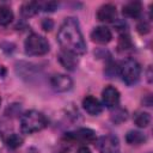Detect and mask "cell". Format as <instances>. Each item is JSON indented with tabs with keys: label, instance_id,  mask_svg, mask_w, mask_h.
<instances>
[{
	"label": "cell",
	"instance_id": "cell-1",
	"mask_svg": "<svg viewBox=\"0 0 153 153\" xmlns=\"http://www.w3.org/2000/svg\"><path fill=\"white\" fill-rule=\"evenodd\" d=\"M57 42L62 50L73 53L76 56L86 53V43L75 18L68 17L63 20L57 32Z\"/></svg>",
	"mask_w": 153,
	"mask_h": 153
},
{
	"label": "cell",
	"instance_id": "cell-2",
	"mask_svg": "<svg viewBox=\"0 0 153 153\" xmlns=\"http://www.w3.org/2000/svg\"><path fill=\"white\" fill-rule=\"evenodd\" d=\"M47 126V117L37 110H29L20 118V129L24 134H33L41 131Z\"/></svg>",
	"mask_w": 153,
	"mask_h": 153
},
{
	"label": "cell",
	"instance_id": "cell-3",
	"mask_svg": "<svg viewBox=\"0 0 153 153\" xmlns=\"http://www.w3.org/2000/svg\"><path fill=\"white\" fill-rule=\"evenodd\" d=\"M118 74L127 85L131 86L140 79L141 66L135 59H126L121 65H118Z\"/></svg>",
	"mask_w": 153,
	"mask_h": 153
},
{
	"label": "cell",
	"instance_id": "cell-4",
	"mask_svg": "<svg viewBox=\"0 0 153 153\" xmlns=\"http://www.w3.org/2000/svg\"><path fill=\"white\" fill-rule=\"evenodd\" d=\"M24 49L27 55L42 56L49 51L50 45L45 37H43L38 33H31L27 36V38L24 42Z\"/></svg>",
	"mask_w": 153,
	"mask_h": 153
},
{
	"label": "cell",
	"instance_id": "cell-5",
	"mask_svg": "<svg viewBox=\"0 0 153 153\" xmlns=\"http://www.w3.org/2000/svg\"><path fill=\"white\" fill-rule=\"evenodd\" d=\"M65 139L71 142H80V143H91L97 140L96 133L90 128H80L74 131L66 133Z\"/></svg>",
	"mask_w": 153,
	"mask_h": 153
},
{
	"label": "cell",
	"instance_id": "cell-6",
	"mask_svg": "<svg viewBox=\"0 0 153 153\" xmlns=\"http://www.w3.org/2000/svg\"><path fill=\"white\" fill-rule=\"evenodd\" d=\"M99 153H120V140L115 135H104L96 140Z\"/></svg>",
	"mask_w": 153,
	"mask_h": 153
},
{
	"label": "cell",
	"instance_id": "cell-7",
	"mask_svg": "<svg viewBox=\"0 0 153 153\" xmlns=\"http://www.w3.org/2000/svg\"><path fill=\"white\" fill-rule=\"evenodd\" d=\"M50 85L56 92H67L73 87V80L66 74H54L50 78Z\"/></svg>",
	"mask_w": 153,
	"mask_h": 153
},
{
	"label": "cell",
	"instance_id": "cell-8",
	"mask_svg": "<svg viewBox=\"0 0 153 153\" xmlns=\"http://www.w3.org/2000/svg\"><path fill=\"white\" fill-rule=\"evenodd\" d=\"M102 99H103V104L106 108L109 109L116 108L120 103V92L116 87L108 85L102 91Z\"/></svg>",
	"mask_w": 153,
	"mask_h": 153
},
{
	"label": "cell",
	"instance_id": "cell-9",
	"mask_svg": "<svg viewBox=\"0 0 153 153\" xmlns=\"http://www.w3.org/2000/svg\"><path fill=\"white\" fill-rule=\"evenodd\" d=\"M97 19L102 23H114L117 17L116 6L112 4L102 5L97 11Z\"/></svg>",
	"mask_w": 153,
	"mask_h": 153
},
{
	"label": "cell",
	"instance_id": "cell-10",
	"mask_svg": "<svg viewBox=\"0 0 153 153\" xmlns=\"http://www.w3.org/2000/svg\"><path fill=\"white\" fill-rule=\"evenodd\" d=\"M112 33L106 26H97L91 32V39L98 44H106L111 41Z\"/></svg>",
	"mask_w": 153,
	"mask_h": 153
},
{
	"label": "cell",
	"instance_id": "cell-11",
	"mask_svg": "<svg viewBox=\"0 0 153 153\" xmlns=\"http://www.w3.org/2000/svg\"><path fill=\"white\" fill-rule=\"evenodd\" d=\"M82 108L85 109V111L92 116H97L102 112L103 110V105L100 104V102L94 98L93 96H86L82 99Z\"/></svg>",
	"mask_w": 153,
	"mask_h": 153
},
{
	"label": "cell",
	"instance_id": "cell-12",
	"mask_svg": "<svg viewBox=\"0 0 153 153\" xmlns=\"http://www.w3.org/2000/svg\"><path fill=\"white\" fill-rule=\"evenodd\" d=\"M60 63L68 71H74L79 63V60L76 57L75 54L73 53H69V51H66V50H61L59 53V56H57Z\"/></svg>",
	"mask_w": 153,
	"mask_h": 153
},
{
	"label": "cell",
	"instance_id": "cell-13",
	"mask_svg": "<svg viewBox=\"0 0 153 153\" xmlns=\"http://www.w3.org/2000/svg\"><path fill=\"white\" fill-rule=\"evenodd\" d=\"M142 12V6L139 1H130L123 5L122 13L127 18H139Z\"/></svg>",
	"mask_w": 153,
	"mask_h": 153
},
{
	"label": "cell",
	"instance_id": "cell-14",
	"mask_svg": "<svg viewBox=\"0 0 153 153\" xmlns=\"http://www.w3.org/2000/svg\"><path fill=\"white\" fill-rule=\"evenodd\" d=\"M147 140L146 135L139 130H129L126 135V141L127 143L131 145V146H139V145H142L145 143Z\"/></svg>",
	"mask_w": 153,
	"mask_h": 153
},
{
	"label": "cell",
	"instance_id": "cell-15",
	"mask_svg": "<svg viewBox=\"0 0 153 153\" xmlns=\"http://www.w3.org/2000/svg\"><path fill=\"white\" fill-rule=\"evenodd\" d=\"M39 10H41V2H37V1H26L20 7L22 14L26 18L37 14Z\"/></svg>",
	"mask_w": 153,
	"mask_h": 153
},
{
	"label": "cell",
	"instance_id": "cell-16",
	"mask_svg": "<svg viewBox=\"0 0 153 153\" xmlns=\"http://www.w3.org/2000/svg\"><path fill=\"white\" fill-rule=\"evenodd\" d=\"M13 12L7 5H1L0 6V25L1 26H7L12 20H13Z\"/></svg>",
	"mask_w": 153,
	"mask_h": 153
},
{
	"label": "cell",
	"instance_id": "cell-17",
	"mask_svg": "<svg viewBox=\"0 0 153 153\" xmlns=\"http://www.w3.org/2000/svg\"><path fill=\"white\" fill-rule=\"evenodd\" d=\"M134 123L140 128H146L151 123V115L146 111H137L134 115Z\"/></svg>",
	"mask_w": 153,
	"mask_h": 153
},
{
	"label": "cell",
	"instance_id": "cell-18",
	"mask_svg": "<svg viewBox=\"0 0 153 153\" xmlns=\"http://www.w3.org/2000/svg\"><path fill=\"white\" fill-rule=\"evenodd\" d=\"M133 48V42L129 37L128 33H121L120 36V39H118V43H117V49L118 51L121 53H124V51H128Z\"/></svg>",
	"mask_w": 153,
	"mask_h": 153
},
{
	"label": "cell",
	"instance_id": "cell-19",
	"mask_svg": "<svg viewBox=\"0 0 153 153\" xmlns=\"http://www.w3.org/2000/svg\"><path fill=\"white\" fill-rule=\"evenodd\" d=\"M5 142H6L7 147H10L12 149H16V148H18V147H20L23 145V137L20 135H18V134L13 133V134H10L6 137Z\"/></svg>",
	"mask_w": 153,
	"mask_h": 153
},
{
	"label": "cell",
	"instance_id": "cell-20",
	"mask_svg": "<svg viewBox=\"0 0 153 153\" xmlns=\"http://www.w3.org/2000/svg\"><path fill=\"white\" fill-rule=\"evenodd\" d=\"M127 117H128V112H127V110H124V109H117V110H116L115 112H112V115H111V120H112V122H115V123H121V122L126 121Z\"/></svg>",
	"mask_w": 153,
	"mask_h": 153
},
{
	"label": "cell",
	"instance_id": "cell-21",
	"mask_svg": "<svg viewBox=\"0 0 153 153\" xmlns=\"http://www.w3.org/2000/svg\"><path fill=\"white\" fill-rule=\"evenodd\" d=\"M136 29H137V32H139L140 35H146V33H148V32L151 31L149 24H148L147 22H145V20H141V22L137 24Z\"/></svg>",
	"mask_w": 153,
	"mask_h": 153
},
{
	"label": "cell",
	"instance_id": "cell-22",
	"mask_svg": "<svg viewBox=\"0 0 153 153\" xmlns=\"http://www.w3.org/2000/svg\"><path fill=\"white\" fill-rule=\"evenodd\" d=\"M56 7H59V4L55 1H48V2L41 4V10H43L45 12H53L56 10Z\"/></svg>",
	"mask_w": 153,
	"mask_h": 153
},
{
	"label": "cell",
	"instance_id": "cell-23",
	"mask_svg": "<svg viewBox=\"0 0 153 153\" xmlns=\"http://www.w3.org/2000/svg\"><path fill=\"white\" fill-rule=\"evenodd\" d=\"M42 26H43V29L45 31H50L51 27H53V22L50 19H44L43 23H42Z\"/></svg>",
	"mask_w": 153,
	"mask_h": 153
},
{
	"label": "cell",
	"instance_id": "cell-24",
	"mask_svg": "<svg viewBox=\"0 0 153 153\" xmlns=\"http://www.w3.org/2000/svg\"><path fill=\"white\" fill-rule=\"evenodd\" d=\"M75 153H92V152L90 151L88 147H86V146H80V147L75 151Z\"/></svg>",
	"mask_w": 153,
	"mask_h": 153
},
{
	"label": "cell",
	"instance_id": "cell-25",
	"mask_svg": "<svg viewBox=\"0 0 153 153\" xmlns=\"http://www.w3.org/2000/svg\"><path fill=\"white\" fill-rule=\"evenodd\" d=\"M151 71H152V68H151V66H149L148 69H147V78H148V81H149V82L152 81V73H151Z\"/></svg>",
	"mask_w": 153,
	"mask_h": 153
},
{
	"label": "cell",
	"instance_id": "cell-26",
	"mask_svg": "<svg viewBox=\"0 0 153 153\" xmlns=\"http://www.w3.org/2000/svg\"><path fill=\"white\" fill-rule=\"evenodd\" d=\"M0 103H1V99H0Z\"/></svg>",
	"mask_w": 153,
	"mask_h": 153
}]
</instances>
